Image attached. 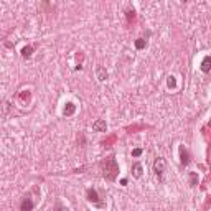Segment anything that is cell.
Masks as SVG:
<instances>
[{
    "mask_svg": "<svg viewBox=\"0 0 211 211\" xmlns=\"http://www.w3.org/2000/svg\"><path fill=\"white\" fill-rule=\"evenodd\" d=\"M180 162H182L183 167H187V165L190 163V152L185 149L183 145L180 147Z\"/></svg>",
    "mask_w": 211,
    "mask_h": 211,
    "instance_id": "6",
    "label": "cell"
},
{
    "mask_svg": "<svg viewBox=\"0 0 211 211\" xmlns=\"http://www.w3.org/2000/svg\"><path fill=\"white\" fill-rule=\"evenodd\" d=\"M33 208H35V201H33V198H31V195L30 193L25 195L22 203H20V209L22 211H31Z\"/></svg>",
    "mask_w": 211,
    "mask_h": 211,
    "instance_id": "3",
    "label": "cell"
},
{
    "mask_svg": "<svg viewBox=\"0 0 211 211\" xmlns=\"http://www.w3.org/2000/svg\"><path fill=\"white\" fill-rule=\"evenodd\" d=\"M76 111V106L73 104V102H68L66 107H65V116H73Z\"/></svg>",
    "mask_w": 211,
    "mask_h": 211,
    "instance_id": "11",
    "label": "cell"
},
{
    "mask_svg": "<svg viewBox=\"0 0 211 211\" xmlns=\"http://www.w3.org/2000/svg\"><path fill=\"white\" fill-rule=\"evenodd\" d=\"M139 155H142V149H135V150H132V157H139Z\"/></svg>",
    "mask_w": 211,
    "mask_h": 211,
    "instance_id": "16",
    "label": "cell"
},
{
    "mask_svg": "<svg viewBox=\"0 0 211 211\" xmlns=\"http://www.w3.org/2000/svg\"><path fill=\"white\" fill-rule=\"evenodd\" d=\"M190 185L191 187H196L198 185V175L195 173V171H190Z\"/></svg>",
    "mask_w": 211,
    "mask_h": 211,
    "instance_id": "14",
    "label": "cell"
},
{
    "mask_svg": "<svg viewBox=\"0 0 211 211\" xmlns=\"http://www.w3.org/2000/svg\"><path fill=\"white\" fill-rule=\"evenodd\" d=\"M177 86V81L173 76H168V87H175Z\"/></svg>",
    "mask_w": 211,
    "mask_h": 211,
    "instance_id": "15",
    "label": "cell"
},
{
    "mask_svg": "<svg viewBox=\"0 0 211 211\" xmlns=\"http://www.w3.org/2000/svg\"><path fill=\"white\" fill-rule=\"evenodd\" d=\"M96 73H98V79H99V81H106V79H107V71H106L102 66H98Z\"/></svg>",
    "mask_w": 211,
    "mask_h": 211,
    "instance_id": "10",
    "label": "cell"
},
{
    "mask_svg": "<svg viewBox=\"0 0 211 211\" xmlns=\"http://www.w3.org/2000/svg\"><path fill=\"white\" fill-rule=\"evenodd\" d=\"M153 171H155V175L158 177V180L163 182V173L167 171V160H165L163 157H158L155 162H153Z\"/></svg>",
    "mask_w": 211,
    "mask_h": 211,
    "instance_id": "2",
    "label": "cell"
},
{
    "mask_svg": "<svg viewBox=\"0 0 211 211\" xmlns=\"http://www.w3.org/2000/svg\"><path fill=\"white\" fill-rule=\"evenodd\" d=\"M31 53H33V48H31V46H25L22 50V56H23V58H30Z\"/></svg>",
    "mask_w": 211,
    "mask_h": 211,
    "instance_id": "13",
    "label": "cell"
},
{
    "mask_svg": "<svg viewBox=\"0 0 211 211\" xmlns=\"http://www.w3.org/2000/svg\"><path fill=\"white\" fill-rule=\"evenodd\" d=\"M20 98H22V101H28V98H30L28 91H27V94H20Z\"/></svg>",
    "mask_w": 211,
    "mask_h": 211,
    "instance_id": "17",
    "label": "cell"
},
{
    "mask_svg": "<svg viewBox=\"0 0 211 211\" xmlns=\"http://www.w3.org/2000/svg\"><path fill=\"white\" fill-rule=\"evenodd\" d=\"M86 198H87V201L98 204V206H104V204L101 203V200H99V195H98V190H96V188H89L86 191Z\"/></svg>",
    "mask_w": 211,
    "mask_h": 211,
    "instance_id": "4",
    "label": "cell"
},
{
    "mask_svg": "<svg viewBox=\"0 0 211 211\" xmlns=\"http://www.w3.org/2000/svg\"><path fill=\"white\" fill-rule=\"evenodd\" d=\"M101 168H102V175H104L107 180H116V177L119 173V165L116 162V158H114V155L104 158V160L101 162Z\"/></svg>",
    "mask_w": 211,
    "mask_h": 211,
    "instance_id": "1",
    "label": "cell"
},
{
    "mask_svg": "<svg viewBox=\"0 0 211 211\" xmlns=\"http://www.w3.org/2000/svg\"><path fill=\"white\" fill-rule=\"evenodd\" d=\"M211 69V56H204L201 61V71L203 73H209Z\"/></svg>",
    "mask_w": 211,
    "mask_h": 211,
    "instance_id": "7",
    "label": "cell"
},
{
    "mask_svg": "<svg viewBox=\"0 0 211 211\" xmlns=\"http://www.w3.org/2000/svg\"><path fill=\"white\" fill-rule=\"evenodd\" d=\"M145 45H147V40H144V38H137L135 40V48L137 50H144Z\"/></svg>",
    "mask_w": 211,
    "mask_h": 211,
    "instance_id": "12",
    "label": "cell"
},
{
    "mask_svg": "<svg viewBox=\"0 0 211 211\" xmlns=\"http://www.w3.org/2000/svg\"><path fill=\"white\" fill-rule=\"evenodd\" d=\"M142 171H144V168H142V165H140L139 162H135V163L132 165V175L135 177V178L142 177Z\"/></svg>",
    "mask_w": 211,
    "mask_h": 211,
    "instance_id": "8",
    "label": "cell"
},
{
    "mask_svg": "<svg viewBox=\"0 0 211 211\" xmlns=\"http://www.w3.org/2000/svg\"><path fill=\"white\" fill-rule=\"evenodd\" d=\"M125 17H127V25H132L135 22V10L134 8H127L125 10Z\"/></svg>",
    "mask_w": 211,
    "mask_h": 211,
    "instance_id": "9",
    "label": "cell"
},
{
    "mask_svg": "<svg viewBox=\"0 0 211 211\" xmlns=\"http://www.w3.org/2000/svg\"><path fill=\"white\" fill-rule=\"evenodd\" d=\"M206 203H209V204H211V196L208 198V201H206Z\"/></svg>",
    "mask_w": 211,
    "mask_h": 211,
    "instance_id": "18",
    "label": "cell"
},
{
    "mask_svg": "<svg viewBox=\"0 0 211 211\" xmlns=\"http://www.w3.org/2000/svg\"><path fill=\"white\" fill-rule=\"evenodd\" d=\"M92 130H94V132H106V130H107L106 120H104V119H98V120L92 124Z\"/></svg>",
    "mask_w": 211,
    "mask_h": 211,
    "instance_id": "5",
    "label": "cell"
}]
</instances>
